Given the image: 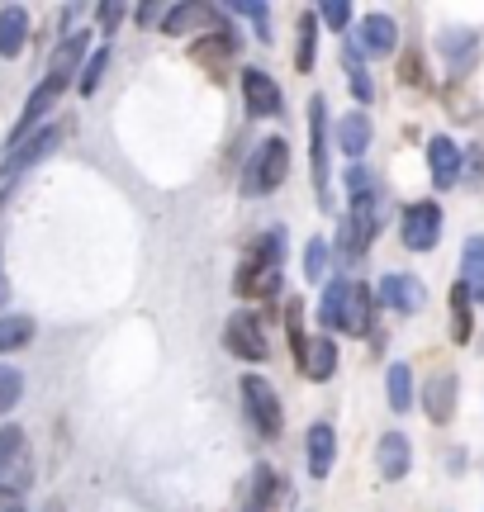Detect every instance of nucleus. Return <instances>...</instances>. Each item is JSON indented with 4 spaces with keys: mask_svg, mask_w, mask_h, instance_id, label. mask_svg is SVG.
<instances>
[{
    "mask_svg": "<svg viewBox=\"0 0 484 512\" xmlns=\"http://www.w3.org/2000/svg\"><path fill=\"white\" fill-rule=\"evenodd\" d=\"M280 261H285V238L280 233H266V238L252 242V252H247L238 275L242 299H271L280 290Z\"/></svg>",
    "mask_w": 484,
    "mask_h": 512,
    "instance_id": "1",
    "label": "nucleus"
},
{
    "mask_svg": "<svg viewBox=\"0 0 484 512\" xmlns=\"http://www.w3.org/2000/svg\"><path fill=\"white\" fill-rule=\"evenodd\" d=\"M299 318H304V304H290L285 309V328H290V347H295L299 356V370L309 375V380H333V370H337V347H333V337H304L299 332Z\"/></svg>",
    "mask_w": 484,
    "mask_h": 512,
    "instance_id": "2",
    "label": "nucleus"
},
{
    "mask_svg": "<svg viewBox=\"0 0 484 512\" xmlns=\"http://www.w3.org/2000/svg\"><path fill=\"white\" fill-rule=\"evenodd\" d=\"M285 171H290V143L285 138L257 143L252 162L242 171V195H276L280 185H285Z\"/></svg>",
    "mask_w": 484,
    "mask_h": 512,
    "instance_id": "3",
    "label": "nucleus"
},
{
    "mask_svg": "<svg viewBox=\"0 0 484 512\" xmlns=\"http://www.w3.org/2000/svg\"><path fill=\"white\" fill-rule=\"evenodd\" d=\"M242 408H247V422H252V427H257L266 441L280 437V427H285V413H280L276 389L261 380V375H242Z\"/></svg>",
    "mask_w": 484,
    "mask_h": 512,
    "instance_id": "4",
    "label": "nucleus"
},
{
    "mask_svg": "<svg viewBox=\"0 0 484 512\" xmlns=\"http://www.w3.org/2000/svg\"><path fill=\"white\" fill-rule=\"evenodd\" d=\"M309 143H314V195L318 209H333V190H328V100L314 95L309 100Z\"/></svg>",
    "mask_w": 484,
    "mask_h": 512,
    "instance_id": "5",
    "label": "nucleus"
},
{
    "mask_svg": "<svg viewBox=\"0 0 484 512\" xmlns=\"http://www.w3.org/2000/svg\"><path fill=\"white\" fill-rule=\"evenodd\" d=\"M224 347L238 356V361H252V366H261L266 356H271V342H266V332H261L257 323V313H233L228 318V328H224Z\"/></svg>",
    "mask_w": 484,
    "mask_h": 512,
    "instance_id": "6",
    "label": "nucleus"
},
{
    "mask_svg": "<svg viewBox=\"0 0 484 512\" xmlns=\"http://www.w3.org/2000/svg\"><path fill=\"white\" fill-rule=\"evenodd\" d=\"M399 238L409 252H432L437 238H442V209L432 200H418L404 209V228H399Z\"/></svg>",
    "mask_w": 484,
    "mask_h": 512,
    "instance_id": "7",
    "label": "nucleus"
},
{
    "mask_svg": "<svg viewBox=\"0 0 484 512\" xmlns=\"http://www.w3.org/2000/svg\"><path fill=\"white\" fill-rule=\"evenodd\" d=\"M67 81H72L67 72H48L43 81H38V91L29 95V105H24V114H19V124L10 128V147H19L24 138H29V128H34L38 119H43V114L53 110V105H57V95L67 91Z\"/></svg>",
    "mask_w": 484,
    "mask_h": 512,
    "instance_id": "8",
    "label": "nucleus"
},
{
    "mask_svg": "<svg viewBox=\"0 0 484 512\" xmlns=\"http://www.w3.org/2000/svg\"><path fill=\"white\" fill-rule=\"evenodd\" d=\"M29 484V456H24V432L0 427V494H19Z\"/></svg>",
    "mask_w": 484,
    "mask_h": 512,
    "instance_id": "9",
    "label": "nucleus"
},
{
    "mask_svg": "<svg viewBox=\"0 0 484 512\" xmlns=\"http://www.w3.org/2000/svg\"><path fill=\"white\" fill-rule=\"evenodd\" d=\"M242 100H247V110L257 119H276L280 114V86L266 72H257V67L242 72Z\"/></svg>",
    "mask_w": 484,
    "mask_h": 512,
    "instance_id": "10",
    "label": "nucleus"
},
{
    "mask_svg": "<svg viewBox=\"0 0 484 512\" xmlns=\"http://www.w3.org/2000/svg\"><path fill=\"white\" fill-rule=\"evenodd\" d=\"M394 43H399V29H394L390 15H366V19H361V29H356V53L390 57Z\"/></svg>",
    "mask_w": 484,
    "mask_h": 512,
    "instance_id": "11",
    "label": "nucleus"
},
{
    "mask_svg": "<svg viewBox=\"0 0 484 512\" xmlns=\"http://www.w3.org/2000/svg\"><path fill=\"white\" fill-rule=\"evenodd\" d=\"M428 166H432V185H437V190H451V185L461 181V147L451 143L447 133H437L428 143Z\"/></svg>",
    "mask_w": 484,
    "mask_h": 512,
    "instance_id": "12",
    "label": "nucleus"
},
{
    "mask_svg": "<svg viewBox=\"0 0 484 512\" xmlns=\"http://www.w3.org/2000/svg\"><path fill=\"white\" fill-rule=\"evenodd\" d=\"M380 299L399 313H418L423 299H428V290H423L418 275H385V280H380Z\"/></svg>",
    "mask_w": 484,
    "mask_h": 512,
    "instance_id": "13",
    "label": "nucleus"
},
{
    "mask_svg": "<svg viewBox=\"0 0 484 512\" xmlns=\"http://www.w3.org/2000/svg\"><path fill=\"white\" fill-rule=\"evenodd\" d=\"M375 465H380V479H404L413 465V446L404 432H385L380 437V451H375Z\"/></svg>",
    "mask_w": 484,
    "mask_h": 512,
    "instance_id": "14",
    "label": "nucleus"
},
{
    "mask_svg": "<svg viewBox=\"0 0 484 512\" xmlns=\"http://www.w3.org/2000/svg\"><path fill=\"white\" fill-rule=\"evenodd\" d=\"M57 143H62V128H43V133H34L29 143H19V152H10V157L0 162V181L15 176V171H24V166H34L38 157H48Z\"/></svg>",
    "mask_w": 484,
    "mask_h": 512,
    "instance_id": "15",
    "label": "nucleus"
},
{
    "mask_svg": "<svg viewBox=\"0 0 484 512\" xmlns=\"http://www.w3.org/2000/svg\"><path fill=\"white\" fill-rule=\"evenodd\" d=\"M29 43V15L24 5H5L0 10V57H19Z\"/></svg>",
    "mask_w": 484,
    "mask_h": 512,
    "instance_id": "16",
    "label": "nucleus"
},
{
    "mask_svg": "<svg viewBox=\"0 0 484 512\" xmlns=\"http://www.w3.org/2000/svg\"><path fill=\"white\" fill-rule=\"evenodd\" d=\"M375 299H380V294H371V285H352V294H347V318H342V332H352V337L371 332Z\"/></svg>",
    "mask_w": 484,
    "mask_h": 512,
    "instance_id": "17",
    "label": "nucleus"
},
{
    "mask_svg": "<svg viewBox=\"0 0 484 512\" xmlns=\"http://www.w3.org/2000/svg\"><path fill=\"white\" fill-rule=\"evenodd\" d=\"M423 403H428V418L432 422H447L451 413H456V375H451V370H437V375L428 380Z\"/></svg>",
    "mask_w": 484,
    "mask_h": 512,
    "instance_id": "18",
    "label": "nucleus"
},
{
    "mask_svg": "<svg viewBox=\"0 0 484 512\" xmlns=\"http://www.w3.org/2000/svg\"><path fill=\"white\" fill-rule=\"evenodd\" d=\"M333 456H337V432L328 422H314L309 427V475L323 479L333 470Z\"/></svg>",
    "mask_w": 484,
    "mask_h": 512,
    "instance_id": "19",
    "label": "nucleus"
},
{
    "mask_svg": "<svg viewBox=\"0 0 484 512\" xmlns=\"http://www.w3.org/2000/svg\"><path fill=\"white\" fill-rule=\"evenodd\" d=\"M337 147H342L347 157H361V152L371 147V114H361V110L342 114V119H337Z\"/></svg>",
    "mask_w": 484,
    "mask_h": 512,
    "instance_id": "20",
    "label": "nucleus"
},
{
    "mask_svg": "<svg viewBox=\"0 0 484 512\" xmlns=\"http://www.w3.org/2000/svg\"><path fill=\"white\" fill-rule=\"evenodd\" d=\"M347 294H352V280H333L323 299H318V323L328 332H342V318H347Z\"/></svg>",
    "mask_w": 484,
    "mask_h": 512,
    "instance_id": "21",
    "label": "nucleus"
},
{
    "mask_svg": "<svg viewBox=\"0 0 484 512\" xmlns=\"http://www.w3.org/2000/svg\"><path fill=\"white\" fill-rule=\"evenodd\" d=\"M214 19H219L214 5H176L162 15V34H190L195 24H214Z\"/></svg>",
    "mask_w": 484,
    "mask_h": 512,
    "instance_id": "22",
    "label": "nucleus"
},
{
    "mask_svg": "<svg viewBox=\"0 0 484 512\" xmlns=\"http://www.w3.org/2000/svg\"><path fill=\"white\" fill-rule=\"evenodd\" d=\"M461 275H466V290L484 299V233L466 238V247H461Z\"/></svg>",
    "mask_w": 484,
    "mask_h": 512,
    "instance_id": "23",
    "label": "nucleus"
},
{
    "mask_svg": "<svg viewBox=\"0 0 484 512\" xmlns=\"http://www.w3.org/2000/svg\"><path fill=\"white\" fill-rule=\"evenodd\" d=\"M470 332H475V323H470V290H466V280H461V285L451 290V342L466 347Z\"/></svg>",
    "mask_w": 484,
    "mask_h": 512,
    "instance_id": "24",
    "label": "nucleus"
},
{
    "mask_svg": "<svg viewBox=\"0 0 484 512\" xmlns=\"http://www.w3.org/2000/svg\"><path fill=\"white\" fill-rule=\"evenodd\" d=\"M233 48H238V43H233V34H228V29H214V34L200 38V43H195L190 53H195V62H209V67H219V62H228V57H233Z\"/></svg>",
    "mask_w": 484,
    "mask_h": 512,
    "instance_id": "25",
    "label": "nucleus"
},
{
    "mask_svg": "<svg viewBox=\"0 0 484 512\" xmlns=\"http://www.w3.org/2000/svg\"><path fill=\"white\" fill-rule=\"evenodd\" d=\"M29 337H34V318H24V313H15V318H0V356H5V351L29 347Z\"/></svg>",
    "mask_w": 484,
    "mask_h": 512,
    "instance_id": "26",
    "label": "nucleus"
},
{
    "mask_svg": "<svg viewBox=\"0 0 484 512\" xmlns=\"http://www.w3.org/2000/svg\"><path fill=\"white\" fill-rule=\"evenodd\" d=\"M385 384H390V408H394V413H409V403H413V370L399 361V366H390Z\"/></svg>",
    "mask_w": 484,
    "mask_h": 512,
    "instance_id": "27",
    "label": "nucleus"
},
{
    "mask_svg": "<svg viewBox=\"0 0 484 512\" xmlns=\"http://www.w3.org/2000/svg\"><path fill=\"white\" fill-rule=\"evenodd\" d=\"M271 498H276V475H271V465H257L252 489H247V512H266Z\"/></svg>",
    "mask_w": 484,
    "mask_h": 512,
    "instance_id": "28",
    "label": "nucleus"
},
{
    "mask_svg": "<svg viewBox=\"0 0 484 512\" xmlns=\"http://www.w3.org/2000/svg\"><path fill=\"white\" fill-rule=\"evenodd\" d=\"M81 53H86V34H72V38H67V43H62V48L53 53V67H48V72H67V76H72L76 62H81Z\"/></svg>",
    "mask_w": 484,
    "mask_h": 512,
    "instance_id": "29",
    "label": "nucleus"
},
{
    "mask_svg": "<svg viewBox=\"0 0 484 512\" xmlns=\"http://www.w3.org/2000/svg\"><path fill=\"white\" fill-rule=\"evenodd\" d=\"M19 394H24V375L15 366H0V413H10L19 403Z\"/></svg>",
    "mask_w": 484,
    "mask_h": 512,
    "instance_id": "30",
    "label": "nucleus"
},
{
    "mask_svg": "<svg viewBox=\"0 0 484 512\" xmlns=\"http://www.w3.org/2000/svg\"><path fill=\"white\" fill-rule=\"evenodd\" d=\"M314 19H318V15H304V19H299V57H295L299 72H309V67H314V38H318Z\"/></svg>",
    "mask_w": 484,
    "mask_h": 512,
    "instance_id": "31",
    "label": "nucleus"
},
{
    "mask_svg": "<svg viewBox=\"0 0 484 512\" xmlns=\"http://www.w3.org/2000/svg\"><path fill=\"white\" fill-rule=\"evenodd\" d=\"M347 81H352V95H356V105H371V76H366V67H361V57L347 53Z\"/></svg>",
    "mask_w": 484,
    "mask_h": 512,
    "instance_id": "32",
    "label": "nucleus"
},
{
    "mask_svg": "<svg viewBox=\"0 0 484 512\" xmlns=\"http://www.w3.org/2000/svg\"><path fill=\"white\" fill-rule=\"evenodd\" d=\"M304 275H309V280H323V275H328V242L323 238H314L304 247Z\"/></svg>",
    "mask_w": 484,
    "mask_h": 512,
    "instance_id": "33",
    "label": "nucleus"
},
{
    "mask_svg": "<svg viewBox=\"0 0 484 512\" xmlns=\"http://www.w3.org/2000/svg\"><path fill=\"white\" fill-rule=\"evenodd\" d=\"M105 67H110V48H95L91 62H86V72H81V95H91L95 86H100V76H105Z\"/></svg>",
    "mask_w": 484,
    "mask_h": 512,
    "instance_id": "34",
    "label": "nucleus"
},
{
    "mask_svg": "<svg viewBox=\"0 0 484 512\" xmlns=\"http://www.w3.org/2000/svg\"><path fill=\"white\" fill-rule=\"evenodd\" d=\"M318 19H323L328 29H347V24H352V5H347V0H323V5H318Z\"/></svg>",
    "mask_w": 484,
    "mask_h": 512,
    "instance_id": "35",
    "label": "nucleus"
},
{
    "mask_svg": "<svg viewBox=\"0 0 484 512\" xmlns=\"http://www.w3.org/2000/svg\"><path fill=\"white\" fill-rule=\"evenodd\" d=\"M470 48H475V34H466V29H456V34H442V53H447L451 62L470 57Z\"/></svg>",
    "mask_w": 484,
    "mask_h": 512,
    "instance_id": "36",
    "label": "nucleus"
},
{
    "mask_svg": "<svg viewBox=\"0 0 484 512\" xmlns=\"http://www.w3.org/2000/svg\"><path fill=\"white\" fill-rule=\"evenodd\" d=\"M233 10L257 24V38H261V43H271V5H233Z\"/></svg>",
    "mask_w": 484,
    "mask_h": 512,
    "instance_id": "37",
    "label": "nucleus"
},
{
    "mask_svg": "<svg viewBox=\"0 0 484 512\" xmlns=\"http://www.w3.org/2000/svg\"><path fill=\"white\" fill-rule=\"evenodd\" d=\"M347 190H352V200H356V195H371V190H375L371 171H366V166H352V171H347Z\"/></svg>",
    "mask_w": 484,
    "mask_h": 512,
    "instance_id": "38",
    "label": "nucleus"
},
{
    "mask_svg": "<svg viewBox=\"0 0 484 512\" xmlns=\"http://www.w3.org/2000/svg\"><path fill=\"white\" fill-rule=\"evenodd\" d=\"M95 15H100V29H105V34H114V29H119V19H124V5H100Z\"/></svg>",
    "mask_w": 484,
    "mask_h": 512,
    "instance_id": "39",
    "label": "nucleus"
},
{
    "mask_svg": "<svg viewBox=\"0 0 484 512\" xmlns=\"http://www.w3.org/2000/svg\"><path fill=\"white\" fill-rule=\"evenodd\" d=\"M466 176H470V181H484V152H470V162H466Z\"/></svg>",
    "mask_w": 484,
    "mask_h": 512,
    "instance_id": "40",
    "label": "nucleus"
},
{
    "mask_svg": "<svg viewBox=\"0 0 484 512\" xmlns=\"http://www.w3.org/2000/svg\"><path fill=\"white\" fill-rule=\"evenodd\" d=\"M167 10H157V5H138V24H152V19H162Z\"/></svg>",
    "mask_w": 484,
    "mask_h": 512,
    "instance_id": "41",
    "label": "nucleus"
},
{
    "mask_svg": "<svg viewBox=\"0 0 484 512\" xmlns=\"http://www.w3.org/2000/svg\"><path fill=\"white\" fill-rule=\"evenodd\" d=\"M10 299V280H5V266H0V304Z\"/></svg>",
    "mask_w": 484,
    "mask_h": 512,
    "instance_id": "42",
    "label": "nucleus"
},
{
    "mask_svg": "<svg viewBox=\"0 0 484 512\" xmlns=\"http://www.w3.org/2000/svg\"><path fill=\"white\" fill-rule=\"evenodd\" d=\"M10 512H24V508H10Z\"/></svg>",
    "mask_w": 484,
    "mask_h": 512,
    "instance_id": "43",
    "label": "nucleus"
}]
</instances>
